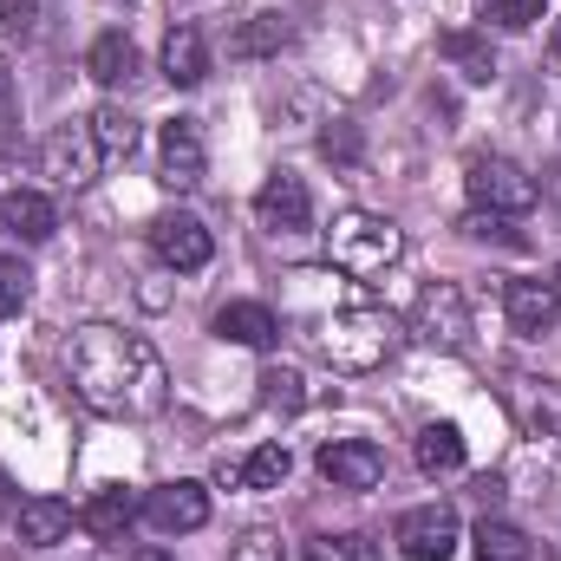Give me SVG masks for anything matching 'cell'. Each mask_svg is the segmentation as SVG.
<instances>
[{
  "mask_svg": "<svg viewBox=\"0 0 561 561\" xmlns=\"http://www.w3.org/2000/svg\"><path fill=\"white\" fill-rule=\"evenodd\" d=\"M66 379L99 419H150L170 399L157 346L125 327H105V320H92L66 340Z\"/></svg>",
  "mask_w": 561,
  "mask_h": 561,
  "instance_id": "obj_1",
  "label": "cell"
},
{
  "mask_svg": "<svg viewBox=\"0 0 561 561\" xmlns=\"http://www.w3.org/2000/svg\"><path fill=\"white\" fill-rule=\"evenodd\" d=\"M399 340H405V327H399L386 307H373V300H353V307L327 313V327H320V353H327L340 373H373V366H386V359L399 353Z\"/></svg>",
  "mask_w": 561,
  "mask_h": 561,
  "instance_id": "obj_2",
  "label": "cell"
},
{
  "mask_svg": "<svg viewBox=\"0 0 561 561\" xmlns=\"http://www.w3.org/2000/svg\"><path fill=\"white\" fill-rule=\"evenodd\" d=\"M399 255H405V236H399L392 216L346 209V216H333V229H327V262H333L340 275H359V280L386 275Z\"/></svg>",
  "mask_w": 561,
  "mask_h": 561,
  "instance_id": "obj_3",
  "label": "cell"
},
{
  "mask_svg": "<svg viewBox=\"0 0 561 561\" xmlns=\"http://www.w3.org/2000/svg\"><path fill=\"white\" fill-rule=\"evenodd\" d=\"M463 190H470V209H490V216H523L536 209V176L510 157H470L463 163Z\"/></svg>",
  "mask_w": 561,
  "mask_h": 561,
  "instance_id": "obj_4",
  "label": "cell"
},
{
  "mask_svg": "<svg viewBox=\"0 0 561 561\" xmlns=\"http://www.w3.org/2000/svg\"><path fill=\"white\" fill-rule=\"evenodd\" d=\"M412 333H419L424 346H444V353H457L470 340V307H463V287L457 280L424 287L419 307H412Z\"/></svg>",
  "mask_w": 561,
  "mask_h": 561,
  "instance_id": "obj_5",
  "label": "cell"
},
{
  "mask_svg": "<svg viewBox=\"0 0 561 561\" xmlns=\"http://www.w3.org/2000/svg\"><path fill=\"white\" fill-rule=\"evenodd\" d=\"M46 176L59 183V190H85L92 176H99V163H105V150H99V138H92V125L85 118H72V125H59L53 138H46Z\"/></svg>",
  "mask_w": 561,
  "mask_h": 561,
  "instance_id": "obj_6",
  "label": "cell"
},
{
  "mask_svg": "<svg viewBox=\"0 0 561 561\" xmlns=\"http://www.w3.org/2000/svg\"><path fill=\"white\" fill-rule=\"evenodd\" d=\"M463 542V523L450 503H424V510H405L399 516V549L412 561H450Z\"/></svg>",
  "mask_w": 561,
  "mask_h": 561,
  "instance_id": "obj_7",
  "label": "cell"
},
{
  "mask_svg": "<svg viewBox=\"0 0 561 561\" xmlns=\"http://www.w3.org/2000/svg\"><path fill=\"white\" fill-rule=\"evenodd\" d=\"M150 249H157V262H163V268H176V275H196V268H209V255H216L209 229H203L196 216H183V209L150 222Z\"/></svg>",
  "mask_w": 561,
  "mask_h": 561,
  "instance_id": "obj_8",
  "label": "cell"
},
{
  "mask_svg": "<svg viewBox=\"0 0 561 561\" xmlns=\"http://www.w3.org/2000/svg\"><path fill=\"white\" fill-rule=\"evenodd\" d=\"M144 523L157 529V536H190V529H203L209 523V490L203 483H157L150 496H144Z\"/></svg>",
  "mask_w": 561,
  "mask_h": 561,
  "instance_id": "obj_9",
  "label": "cell"
},
{
  "mask_svg": "<svg viewBox=\"0 0 561 561\" xmlns=\"http://www.w3.org/2000/svg\"><path fill=\"white\" fill-rule=\"evenodd\" d=\"M320 477H327L333 490H379V477H386V450L366 444V437H333V444L320 450Z\"/></svg>",
  "mask_w": 561,
  "mask_h": 561,
  "instance_id": "obj_10",
  "label": "cell"
},
{
  "mask_svg": "<svg viewBox=\"0 0 561 561\" xmlns=\"http://www.w3.org/2000/svg\"><path fill=\"white\" fill-rule=\"evenodd\" d=\"M157 163H163V183H170V190H196V183H203L209 150H203L196 118H170V125L157 131Z\"/></svg>",
  "mask_w": 561,
  "mask_h": 561,
  "instance_id": "obj_11",
  "label": "cell"
},
{
  "mask_svg": "<svg viewBox=\"0 0 561 561\" xmlns=\"http://www.w3.org/2000/svg\"><path fill=\"white\" fill-rule=\"evenodd\" d=\"M255 216H262V229H275V236H300V229L313 222V196H307V183H300L294 170H275V176L255 190Z\"/></svg>",
  "mask_w": 561,
  "mask_h": 561,
  "instance_id": "obj_12",
  "label": "cell"
},
{
  "mask_svg": "<svg viewBox=\"0 0 561 561\" xmlns=\"http://www.w3.org/2000/svg\"><path fill=\"white\" fill-rule=\"evenodd\" d=\"M503 313H510V327H516L523 340H549L561 327L556 280H510V287H503Z\"/></svg>",
  "mask_w": 561,
  "mask_h": 561,
  "instance_id": "obj_13",
  "label": "cell"
},
{
  "mask_svg": "<svg viewBox=\"0 0 561 561\" xmlns=\"http://www.w3.org/2000/svg\"><path fill=\"white\" fill-rule=\"evenodd\" d=\"M144 516V496H131L125 483H112V490H99L85 510H79V523L99 536V542H118V536H131V523Z\"/></svg>",
  "mask_w": 561,
  "mask_h": 561,
  "instance_id": "obj_14",
  "label": "cell"
},
{
  "mask_svg": "<svg viewBox=\"0 0 561 561\" xmlns=\"http://www.w3.org/2000/svg\"><path fill=\"white\" fill-rule=\"evenodd\" d=\"M163 79L183 85V92L209 79V39H203L196 26H170V33H163Z\"/></svg>",
  "mask_w": 561,
  "mask_h": 561,
  "instance_id": "obj_15",
  "label": "cell"
},
{
  "mask_svg": "<svg viewBox=\"0 0 561 561\" xmlns=\"http://www.w3.org/2000/svg\"><path fill=\"white\" fill-rule=\"evenodd\" d=\"M13 529H20L26 549H53V542H66V529H72V503H59V496H26V503L13 510Z\"/></svg>",
  "mask_w": 561,
  "mask_h": 561,
  "instance_id": "obj_16",
  "label": "cell"
},
{
  "mask_svg": "<svg viewBox=\"0 0 561 561\" xmlns=\"http://www.w3.org/2000/svg\"><path fill=\"white\" fill-rule=\"evenodd\" d=\"M0 229L20 236V242H46V236L59 229V209H53L39 190H7V196H0Z\"/></svg>",
  "mask_w": 561,
  "mask_h": 561,
  "instance_id": "obj_17",
  "label": "cell"
},
{
  "mask_svg": "<svg viewBox=\"0 0 561 561\" xmlns=\"http://www.w3.org/2000/svg\"><path fill=\"white\" fill-rule=\"evenodd\" d=\"M275 313L262 307V300H229L222 313H216V340H229V346H255V353H268L275 346Z\"/></svg>",
  "mask_w": 561,
  "mask_h": 561,
  "instance_id": "obj_18",
  "label": "cell"
},
{
  "mask_svg": "<svg viewBox=\"0 0 561 561\" xmlns=\"http://www.w3.org/2000/svg\"><path fill=\"white\" fill-rule=\"evenodd\" d=\"M287 470H294L287 444H255L242 463H222L216 477H222L229 490H280V483H287Z\"/></svg>",
  "mask_w": 561,
  "mask_h": 561,
  "instance_id": "obj_19",
  "label": "cell"
},
{
  "mask_svg": "<svg viewBox=\"0 0 561 561\" xmlns=\"http://www.w3.org/2000/svg\"><path fill=\"white\" fill-rule=\"evenodd\" d=\"M437 53H444L470 85H490V79H496V46H490V33H477V26H450V33L437 39Z\"/></svg>",
  "mask_w": 561,
  "mask_h": 561,
  "instance_id": "obj_20",
  "label": "cell"
},
{
  "mask_svg": "<svg viewBox=\"0 0 561 561\" xmlns=\"http://www.w3.org/2000/svg\"><path fill=\"white\" fill-rule=\"evenodd\" d=\"M85 72H92L99 85H131V79H138V46H131L125 33H99L92 53H85Z\"/></svg>",
  "mask_w": 561,
  "mask_h": 561,
  "instance_id": "obj_21",
  "label": "cell"
},
{
  "mask_svg": "<svg viewBox=\"0 0 561 561\" xmlns=\"http://www.w3.org/2000/svg\"><path fill=\"white\" fill-rule=\"evenodd\" d=\"M412 457H419L424 477H457V470H463V431H457V424H424L419 444H412Z\"/></svg>",
  "mask_w": 561,
  "mask_h": 561,
  "instance_id": "obj_22",
  "label": "cell"
},
{
  "mask_svg": "<svg viewBox=\"0 0 561 561\" xmlns=\"http://www.w3.org/2000/svg\"><path fill=\"white\" fill-rule=\"evenodd\" d=\"M477 561H536V549H529V536H523L516 523L483 516V523H477Z\"/></svg>",
  "mask_w": 561,
  "mask_h": 561,
  "instance_id": "obj_23",
  "label": "cell"
},
{
  "mask_svg": "<svg viewBox=\"0 0 561 561\" xmlns=\"http://www.w3.org/2000/svg\"><path fill=\"white\" fill-rule=\"evenodd\" d=\"M85 125H92V138H99V150H105V163H112V157H131V150H138V118H131L125 105H99V112H92Z\"/></svg>",
  "mask_w": 561,
  "mask_h": 561,
  "instance_id": "obj_24",
  "label": "cell"
},
{
  "mask_svg": "<svg viewBox=\"0 0 561 561\" xmlns=\"http://www.w3.org/2000/svg\"><path fill=\"white\" fill-rule=\"evenodd\" d=\"M287 33H294V26H287L280 13H255V20L236 33V59H268V53L287 46Z\"/></svg>",
  "mask_w": 561,
  "mask_h": 561,
  "instance_id": "obj_25",
  "label": "cell"
},
{
  "mask_svg": "<svg viewBox=\"0 0 561 561\" xmlns=\"http://www.w3.org/2000/svg\"><path fill=\"white\" fill-rule=\"evenodd\" d=\"M307 561H379V542L373 536H313L307 542Z\"/></svg>",
  "mask_w": 561,
  "mask_h": 561,
  "instance_id": "obj_26",
  "label": "cell"
},
{
  "mask_svg": "<svg viewBox=\"0 0 561 561\" xmlns=\"http://www.w3.org/2000/svg\"><path fill=\"white\" fill-rule=\"evenodd\" d=\"M262 405H268V412H300V405H307V386H300V373L268 366V373H262Z\"/></svg>",
  "mask_w": 561,
  "mask_h": 561,
  "instance_id": "obj_27",
  "label": "cell"
},
{
  "mask_svg": "<svg viewBox=\"0 0 561 561\" xmlns=\"http://www.w3.org/2000/svg\"><path fill=\"white\" fill-rule=\"evenodd\" d=\"M26 294H33V268H26L20 255H0V320H7V313H20V307H26Z\"/></svg>",
  "mask_w": 561,
  "mask_h": 561,
  "instance_id": "obj_28",
  "label": "cell"
},
{
  "mask_svg": "<svg viewBox=\"0 0 561 561\" xmlns=\"http://www.w3.org/2000/svg\"><path fill=\"white\" fill-rule=\"evenodd\" d=\"M542 13H549V0H490V13H483V20H490V26H503V33H529Z\"/></svg>",
  "mask_w": 561,
  "mask_h": 561,
  "instance_id": "obj_29",
  "label": "cell"
},
{
  "mask_svg": "<svg viewBox=\"0 0 561 561\" xmlns=\"http://www.w3.org/2000/svg\"><path fill=\"white\" fill-rule=\"evenodd\" d=\"M229 561H287V549H280L275 529H249V536L229 549Z\"/></svg>",
  "mask_w": 561,
  "mask_h": 561,
  "instance_id": "obj_30",
  "label": "cell"
},
{
  "mask_svg": "<svg viewBox=\"0 0 561 561\" xmlns=\"http://www.w3.org/2000/svg\"><path fill=\"white\" fill-rule=\"evenodd\" d=\"M0 26H7L13 39H33V26H39V7H33V0H0Z\"/></svg>",
  "mask_w": 561,
  "mask_h": 561,
  "instance_id": "obj_31",
  "label": "cell"
},
{
  "mask_svg": "<svg viewBox=\"0 0 561 561\" xmlns=\"http://www.w3.org/2000/svg\"><path fill=\"white\" fill-rule=\"evenodd\" d=\"M320 150H327L333 163H359V131H353V125H333V131L320 138Z\"/></svg>",
  "mask_w": 561,
  "mask_h": 561,
  "instance_id": "obj_32",
  "label": "cell"
},
{
  "mask_svg": "<svg viewBox=\"0 0 561 561\" xmlns=\"http://www.w3.org/2000/svg\"><path fill=\"white\" fill-rule=\"evenodd\" d=\"M20 118V99H13V79H7V66H0V131Z\"/></svg>",
  "mask_w": 561,
  "mask_h": 561,
  "instance_id": "obj_33",
  "label": "cell"
},
{
  "mask_svg": "<svg viewBox=\"0 0 561 561\" xmlns=\"http://www.w3.org/2000/svg\"><path fill=\"white\" fill-rule=\"evenodd\" d=\"M549 66L561 72V20H556V33H549Z\"/></svg>",
  "mask_w": 561,
  "mask_h": 561,
  "instance_id": "obj_34",
  "label": "cell"
},
{
  "mask_svg": "<svg viewBox=\"0 0 561 561\" xmlns=\"http://www.w3.org/2000/svg\"><path fill=\"white\" fill-rule=\"evenodd\" d=\"M125 561H176V556H163V549H131Z\"/></svg>",
  "mask_w": 561,
  "mask_h": 561,
  "instance_id": "obj_35",
  "label": "cell"
},
{
  "mask_svg": "<svg viewBox=\"0 0 561 561\" xmlns=\"http://www.w3.org/2000/svg\"><path fill=\"white\" fill-rule=\"evenodd\" d=\"M549 183H556V196H561V163H556V170H549Z\"/></svg>",
  "mask_w": 561,
  "mask_h": 561,
  "instance_id": "obj_36",
  "label": "cell"
},
{
  "mask_svg": "<svg viewBox=\"0 0 561 561\" xmlns=\"http://www.w3.org/2000/svg\"><path fill=\"white\" fill-rule=\"evenodd\" d=\"M556 294H561V275H556Z\"/></svg>",
  "mask_w": 561,
  "mask_h": 561,
  "instance_id": "obj_37",
  "label": "cell"
}]
</instances>
